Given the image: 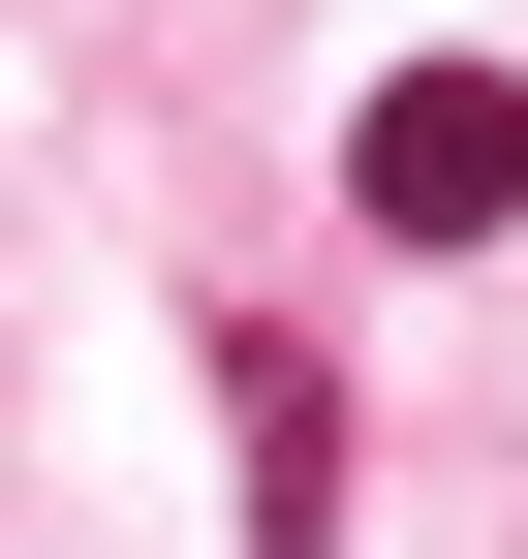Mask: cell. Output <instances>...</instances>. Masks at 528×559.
Instances as JSON below:
<instances>
[{
	"mask_svg": "<svg viewBox=\"0 0 528 559\" xmlns=\"http://www.w3.org/2000/svg\"><path fill=\"white\" fill-rule=\"evenodd\" d=\"M187 373H218V436H249V559H343V498H373L343 342H311V311H187Z\"/></svg>",
	"mask_w": 528,
	"mask_h": 559,
	"instance_id": "cell-2",
	"label": "cell"
},
{
	"mask_svg": "<svg viewBox=\"0 0 528 559\" xmlns=\"http://www.w3.org/2000/svg\"><path fill=\"white\" fill-rule=\"evenodd\" d=\"M343 218H373V249H497V218H528V62H467V32H435V62H373Z\"/></svg>",
	"mask_w": 528,
	"mask_h": 559,
	"instance_id": "cell-1",
	"label": "cell"
}]
</instances>
